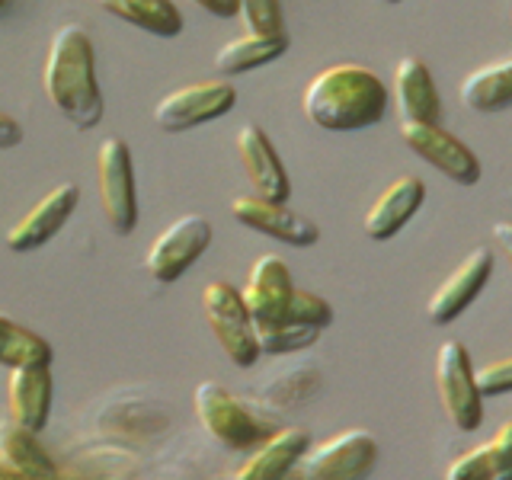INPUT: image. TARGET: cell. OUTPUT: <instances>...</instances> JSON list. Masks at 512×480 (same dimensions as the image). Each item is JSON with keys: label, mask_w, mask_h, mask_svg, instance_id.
I'll return each mask as SVG.
<instances>
[{"label": "cell", "mask_w": 512, "mask_h": 480, "mask_svg": "<svg viewBox=\"0 0 512 480\" xmlns=\"http://www.w3.org/2000/svg\"><path fill=\"white\" fill-rule=\"evenodd\" d=\"M384 4H400V0H384Z\"/></svg>", "instance_id": "cell-34"}, {"label": "cell", "mask_w": 512, "mask_h": 480, "mask_svg": "<svg viewBox=\"0 0 512 480\" xmlns=\"http://www.w3.org/2000/svg\"><path fill=\"white\" fill-rule=\"evenodd\" d=\"M16 144H23V125L7 112H0V151H10Z\"/></svg>", "instance_id": "cell-31"}, {"label": "cell", "mask_w": 512, "mask_h": 480, "mask_svg": "<svg viewBox=\"0 0 512 480\" xmlns=\"http://www.w3.org/2000/svg\"><path fill=\"white\" fill-rule=\"evenodd\" d=\"M292 269L279 260L276 253H263L260 260L250 266L247 285L240 288L247 311L253 314V324H279L288 311V301L295 295Z\"/></svg>", "instance_id": "cell-15"}, {"label": "cell", "mask_w": 512, "mask_h": 480, "mask_svg": "<svg viewBox=\"0 0 512 480\" xmlns=\"http://www.w3.org/2000/svg\"><path fill=\"white\" fill-rule=\"evenodd\" d=\"M490 234H493L496 247L503 250L506 263H509V269H512V218H503V221H496L493 228H490Z\"/></svg>", "instance_id": "cell-32"}, {"label": "cell", "mask_w": 512, "mask_h": 480, "mask_svg": "<svg viewBox=\"0 0 512 480\" xmlns=\"http://www.w3.org/2000/svg\"><path fill=\"white\" fill-rule=\"evenodd\" d=\"M400 141L420 160H426L429 167L445 173L452 183L458 186L480 183V173L484 170H480L477 154L439 122H400Z\"/></svg>", "instance_id": "cell-10"}, {"label": "cell", "mask_w": 512, "mask_h": 480, "mask_svg": "<svg viewBox=\"0 0 512 480\" xmlns=\"http://www.w3.org/2000/svg\"><path fill=\"white\" fill-rule=\"evenodd\" d=\"M192 407H196V416L208 436L221 442L224 448H234V452H253L256 445L266 442L276 432V426L263 420L247 400H240L228 388H221L218 381L196 384Z\"/></svg>", "instance_id": "cell-3"}, {"label": "cell", "mask_w": 512, "mask_h": 480, "mask_svg": "<svg viewBox=\"0 0 512 480\" xmlns=\"http://www.w3.org/2000/svg\"><path fill=\"white\" fill-rule=\"evenodd\" d=\"M391 93L384 80L356 61H340L317 71L301 93V109L324 132H362L384 119Z\"/></svg>", "instance_id": "cell-1"}, {"label": "cell", "mask_w": 512, "mask_h": 480, "mask_svg": "<svg viewBox=\"0 0 512 480\" xmlns=\"http://www.w3.org/2000/svg\"><path fill=\"white\" fill-rule=\"evenodd\" d=\"M474 381H477V388H480V394H484V397L512 391V356L474 368Z\"/></svg>", "instance_id": "cell-29"}, {"label": "cell", "mask_w": 512, "mask_h": 480, "mask_svg": "<svg viewBox=\"0 0 512 480\" xmlns=\"http://www.w3.org/2000/svg\"><path fill=\"white\" fill-rule=\"evenodd\" d=\"M196 4L205 13L221 16V20H231V16H237V10H240V0H196Z\"/></svg>", "instance_id": "cell-33"}, {"label": "cell", "mask_w": 512, "mask_h": 480, "mask_svg": "<svg viewBox=\"0 0 512 480\" xmlns=\"http://www.w3.org/2000/svg\"><path fill=\"white\" fill-rule=\"evenodd\" d=\"M493 276V250L490 247H474L464 260L448 272V276L436 285V292L426 301V320L436 327L452 324L464 308H471V301L484 292Z\"/></svg>", "instance_id": "cell-12"}, {"label": "cell", "mask_w": 512, "mask_h": 480, "mask_svg": "<svg viewBox=\"0 0 512 480\" xmlns=\"http://www.w3.org/2000/svg\"><path fill=\"white\" fill-rule=\"evenodd\" d=\"M461 103L471 112H500L512 103V58L484 64L471 71L458 87Z\"/></svg>", "instance_id": "cell-21"}, {"label": "cell", "mask_w": 512, "mask_h": 480, "mask_svg": "<svg viewBox=\"0 0 512 480\" xmlns=\"http://www.w3.org/2000/svg\"><path fill=\"white\" fill-rule=\"evenodd\" d=\"M394 103L400 122H439L442 119V96L436 90L429 68L416 58L404 55L394 64Z\"/></svg>", "instance_id": "cell-19"}, {"label": "cell", "mask_w": 512, "mask_h": 480, "mask_svg": "<svg viewBox=\"0 0 512 480\" xmlns=\"http://www.w3.org/2000/svg\"><path fill=\"white\" fill-rule=\"evenodd\" d=\"M212 221L205 215H183L176 218L167 231L154 237V244L144 256V269L160 285H173L183 272L212 247Z\"/></svg>", "instance_id": "cell-9"}, {"label": "cell", "mask_w": 512, "mask_h": 480, "mask_svg": "<svg viewBox=\"0 0 512 480\" xmlns=\"http://www.w3.org/2000/svg\"><path fill=\"white\" fill-rule=\"evenodd\" d=\"M55 397L52 365H20L10 368L7 400H10V420L29 432H42L48 423Z\"/></svg>", "instance_id": "cell-17"}, {"label": "cell", "mask_w": 512, "mask_h": 480, "mask_svg": "<svg viewBox=\"0 0 512 480\" xmlns=\"http://www.w3.org/2000/svg\"><path fill=\"white\" fill-rule=\"evenodd\" d=\"M7 7V0H0V10H4Z\"/></svg>", "instance_id": "cell-35"}, {"label": "cell", "mask_w": 512, "mask_h": 480, "mask_svg": "<svg viewBox=\"0 0 512 480\" xmlns=\"http://www.w3.org/2000/svg\"><path fill=\"white\" fill-rule=\"evenodd\" d=\"M436 391L455 429L474 432L484 423V394L474 381L471 352L461 340H445L436 352Z\"/></svg>", "instance_id": "cell-7"}, {"label": "cell", "mask_w": 512, "mask_h": 480, "mask_svg": "<svg viewBox=\"0 0 512 480\" xmlns=\"http://www.w3.org/2000/svg\"><path fill=\"white\" fill-rule=\"evenodd\" d=\"M311 448V432L304 426L276 429L266 442H260L250 452V458L240 464L234 480H288L301 455Z\"/></svg>", "instance_id": "cell-18"}, {"label": "cell", "mask_w": 512, "mask_h": 480, "mask_svg": "<svg viewBox=\"0 0 512 480\" xmlns=\"http://www.w3.org/2000/svg\"><path fill=\"white\" fill-rule=\"evenodd\" d=\"M234 103H237V87L231 80H199V84H186L167 93L154 106V125L170 135L189 132V128H199L205 122L228 116Z\"/></svg>", "instance_id": "cell-8"}, {"label": "cell", "mask_w": 512, "mask_h": 480, "mask_svg": "<svg viewBox=\"0 0 512 480\" xmlns=\"http://www.w3.org/2000/svg\"><path fill=\"white\" fill-rule=\"evenodd\" d=\"M256 327V343L266 356H288V352H301L320 340V327L308 324H292V320H279V324H253Z\"/></svg>", "instance_id": "cell-25"}, {"label": "cell", "mask_w": 512, "mask_h": 480, "mask_svg": "<svg viewBox=\"0 0 512 480\" xmlns=\"http://www.w3.org/2000/svg\"><path fill=\"white\" fill-rule=\"evenodd\" d=\"M487 448L493 461V480H512V420L493 432Z\"/></svg>", "instance_id": "cell-30"}, {"label": "cell", "mask_w": 512, "mask_h": 480, "mask_svg": "<svg viewBox=\"0 0 512 480\" xmlns=\"http://www.w3.org/2000/svg\"><path fill=\"white\" fill-rule=\"evenodd\" d=\"M378 464V442L368 429H343L311 445L288 480H365Z\"/></svg>", "instance_id": "cell-5"}, {"label": "cell", "mask_w": 512, "mask_h": 480, "mask_svg": "<svg viewBox=\"0 0 512 480\" xmlns=\"http://www.w3.org/2000/svg\"><path fill=\"white\" fill-rule=\"evenodd\" d=\"M42 87L52 103L77 132H90L106 116V100L96 80L93 39L84 26H61L45 55Z\"/></svg>", "instance_id": "cell-2"}, {"label": "cell", "mask_w": 512, "mask_h": 480, "mask_svg": "<svg viewBox=\"0 0 512 480\" xmlns=\"http://www.w3.org/2000/svg\"><path fill=\"white\" fill-rule=\"evenodd\" d=\"M106 13L119 16L128 26L151 32L160 39H173L183 32V13L173 0H96Z\"/></svg>", "instance_id": "cell-23"}, {"label": "cell", "mask_w": 512, "mask_h": 480, "mask_svg": "<svg viewBox=\"0 0 512 480\" xmlns=\"http://www.w3.org/2000/svg\"><path fill=\"white\" fill-rule=\"evenodd\" d=\"M445 480H493V461H490L487 442L458 455L452 464H448Z\"/></svg>", "instance_id": "cell-28"}, {"label": "cell", "mask_w": 512, "mask_h": 480, "mask_svg": "<svg viewBox=\"0 0 512 480\" xmlns=\"http://www.w3.org/2000/svg\"><path fill=\"white\" fill-rule=\"evenodd\" d=\"M77 202H80V186L74 180L58 183L52 192H45V196L7 231V250L29 253V250L45 247L48 240H52L64 228V224H68Z\"/></svg>", "instance_id": "cell-14"}, {"label": "cell", "mask_w": 512, "mask_h": 480, "mask_svg": "<svg viewBox=\"0 0 512 480\" xmlns=\"http://www.w3.org/2000/svg\"><path fill=\"white\" fill-rule=\"evenodd\" d=\"M52 359H55V349L42 333L0 314V365H7V368L52 365Z\"/></svg>", "instance_id": "cell-24"}, {"label": "cell", "mask_w": 512, "mask_h": 480, "mask_svg": "<svg viewBox=\"0 0 512 480\" xmlns=\"http://www.w3.org/2000/svg\"><path fill=\"white\" fill-rule=\"evenodd\" d=\"M96 192L109 228L119 237L132 234L138 224V180L132 148L119 135L103 138L96 148Z\"/></svg>", "instance_id": "cell-4"}, {"label": "cell", "mask_w": 512, "mask_h": 480, "mask_svg": "<svg viewBox=\"0 0 512 480\" xmlns=\"http://www.w3.org/2000/svg\"><path fill=\"white\" fill-rule=\"evenodd\" d=\"M0 458H4L16 474H23L26 480H58L55 461L39 445L36 432L16 426L13 420L0 423Z\"/></svg>", "instance_id": "cell-22"}, {"label": "cell", "mask_w": 512, "mask_h": 480, "mask_svg": "<svg viewBox=\"0 0 512 480\" xmlns=\"http://www.w3.org/2000/svg\"><path fill=\"white\" fill-rule=\"evenodd\" d=\"M231 215L237 224H244V228H250L256 234H266L288 247H314L320 240L317 221L295 212V208H288L285 202H272V199L256 196V192L234 196Z\"/></svg>", "instance_id": "cell-11"}, {"label": "cell", "mask_w": 512, "mask_h": 480, "mask_svg": "<svg viewBox=\"0 0 512 480\" xmlns=\"http://www.w3.org/2000/svg\"><path fill=\"white\" fill-rule=\"evenodd\" d=\"M237 160L247 173L250 192L272 202H288L292 196V180L282 164L272 138L256 122H244L237 128Z\"/></svg>", "instance_id": "cell-13"}, {"label": "cell", "mask_w": 512, "mask_h": 480, "mask_svg": "<svg viewBox=\"0 0 512 480\" xmlns=\"http://www.w3.org/2000/svg\"><path fill=\"white\" fill-rule=\"evenodd\" d=\"M282 320L324 330V327H330V320H333V308H330L327 298L308 292V288H295V295H292V301H288V311H285Z\"/></svg>", "instance_id": "cell-27"}, {"label": "cell", "mask_w": 512, "mask_h": 480, "mask_svg": "<svg viewBox=\"0 0 512 480\" xmlns=\"http://www.w3.org/2000/svg\"><path fill=\"white\" fill-rule=\"evenodd\" d=\"M202 314L221 352L237 368H250L263 356L260 343H256L253 314L247 311L240 288H234L231 282H208L202 288Z\"/></svg>", "instance_id": "cell-6"}, {"label": "cell", "mask_w": 512, "mask_h": 480, "mask_svg": "<svg viewBox=\"0 0 512 480\" xmlns=\"http://www.w3.org/2000/svg\"><path fill=\"white\" fill-rule=\"evenodd\" d=\"M426 202V180L413 173H404L391 180L381 189V196L375 205H368V212L362 218V231L368 240H391L397 231H404L410 218L420 212V205Z\"/></svg>", "instance_id": "cell-16"}, {"label": "cell", "mask_w": 512, "mask_h": 480, "mask_svg": "<svg viewBox=\"0 0 512 480\" xmlns=\"http://www.w3.org/2000/svg\"><path fill=\"white\" fill-rule=\"evenodd\" d=\"M285 52H288V32L285 36H256V32H247V36H237L218 48L215 68L224 77H237L263 68V64L279 61Z\"/></svg>", "instance_id": "cell-20"}, {"label": "cell", "mask_w": 512, "mask_h": 480, "mask_svg": "<svg viewBox=\"0 0 512 480\" xmlns=\"http://www.w3.org/2000/svg\"><path fill=\"white\" fill-rule=\"evenodd\" d=\"M240 20L256 36H285V16L279 0H240Z\"/></svg>", "instance_id": "cell-26"}]
</instances>
